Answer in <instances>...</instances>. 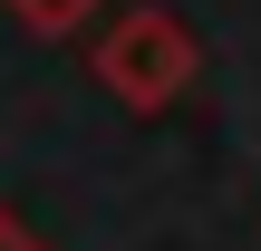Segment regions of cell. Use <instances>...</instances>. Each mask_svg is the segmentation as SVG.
Returning a JSON list of instances; mask_svg holds the SVG:
<instances>
[{
  "label": "cell",
  "mask_w": 261,
  "mask_h": 251,
  "mask_svg": "<svg viewBox=\"0 0 261 251\" xmlns=\"http://www.w3.org/2000/svg\"><path fill=\"white\" fill-rule=\"evenodd\" d=\"M97 77H107V97H126L136 116H155V106H174L203 77V48H194V29L174 10H126L97 39Z\"/></svg>",
  "instance_id": "6da1fadb"
},
{
  "label": "cell",
  "mask_w": 261,
  "mask_h": 251,
  "mask_svg": "<svg viewBox=\"0 0 261 251\" xmlns=\"http://www.w3.org/2000/svg\"><path fill=\"white\" fill-rule=\"evenodd\" d=\"M0 10H10L19 29H39V39H68V29H87L107 0H0Z\"/></svg>",
  "instance_id": "7a4b0ae2"
},
{
  "label": "cell",
  "mask_w": 261,
  "mask_h": 251,
  "mask_svg": "<svg viewBox=\"0 0 261 251\" xmlns=\"http://www.w3.org/2000/svg\"><path fill=\"white\" fill-rule=\"evenodd\" d=\"M0 251H39V242H29V222H19L10 203H0Z\"/></svg>",
  "instance_id": "3957f363"
}]
</instances>
